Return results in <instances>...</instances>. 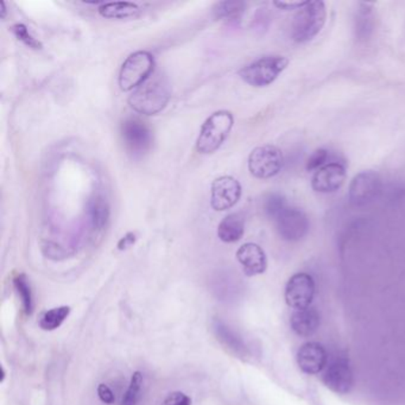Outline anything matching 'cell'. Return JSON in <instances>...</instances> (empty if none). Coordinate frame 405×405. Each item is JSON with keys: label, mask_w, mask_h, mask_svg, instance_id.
Segmentation results:
<instances>
[{"label": "cell", "mask_w": 405, "mask_h": 405, "mask_svg": "<svg viewBox=\"0 0 405 405\" xmlns=\"http://www.w3.org/2000/svg\"><path fill=\"white\" fill-rule=\"evenodd\" d=\"M170 96L172 91L168 81L157 75L139 86L131 94L129 103L139 115H155L167 108Z\"/></svg>", "instance_id": "cell-1"}, {"label": "cell", "mask_w": 405, "mask_h": 405, "mask_svg": "<svg viewBox=\"0 0 405 405\" xmlns=\"http://www.w3.org/2000/svg\"><path fill=\"white\" fill-rule=\"evenodd\" d=\"M233 124V115L231 112H214L203 122L196 141L198 151L203 155L215 153L225 142L226 138L229 137Z\"/></svg>", "instance_id": "cell-2"}, {"label": "cell", "mask_w": 405, "mask_h": 405, "mask_svg": "<svg viewBox=\"0 0 405 405\" xmlns=\"http://www.w3.org/2000/svg\"><path fill=\"white\" fill-rule=\"evenodd\" d=\"M327 18L326 4L321 0L307 1L295 15L292 23V39L296 43H306L313 39L322 30Z\"/></svg>", "instance_id": "cell-3"}, {"label": "cell", "mask_w": 405, "mask_h": 405, "mask_svg": "<svg viewBox=\"0 0 405 405\" xmlns=\"http://www.w3.org/2000/svg\"><path fill=\"white\" fill-rule=\"evenodd\" d=\"M155 69V58L149 51H136L122 63L119 72V86L124 92L132 91L149 80Z\"/></svg>", "instance_id": "cell-4"}, {"label": "cell", "mask_w": 405, "mask_h": 405, "mask_svg": "<svg viewBox=\"0 0 405 405\" xmlns=\"http://www.w3.org/2000/svg\"><path fill=\"white\" fill-rule=\"evenodd\" d=\"M288 65L289 60L284 56H264L241 69L239 77L253 87H265L283 73Z\"/></svg>", "instance_id": "cell-5"}, {"label": "cell", "mask_w": 405, "mask_h": 405, "mask_svg": "<svg viewBox=\"0 0 405 405\" xmlns=\"http://www.w3.org/2000/svg\"><path fill=\"white\" fill-rule=\"evenodd\" d=\"M249 170L260 180H268L278 175L284 165L282 150L275 146H258L250 153Z\"/></svg>", "instance_id": "cell-6"}, {"label": "cell", "mask_w": 405, "mask_h": 405, "mask_svg": "<svg viewBox=\"0 0 405 405\" xmlns=\"http://www.w3.org/2000/svg\"><path fill=\"white\" fill-rule=\"evenodd\" d=\"M120 134L127 151L134 156H142L153 146V130L141 119H125L120 125Z\"/></svg>", "instance_id": "cell-7"}, {"label": "cell", "mask_w": 405, "mask_h": 405, "mask_svg": "<svg viewBox=\"0 0 405 405\" xmlns=\"http://www.w3.org/2000/svg\"><path fill=\"white\" fill-rule=\"evenodd\" d=\"M382 187V179L377 172L372 170L361 172L352 180L348 188V198L353 206H366L378 198Z\"/></svg>", "instance_id": "cell-8"}, {"label": "cell", "mask_w": 405, "mask_h": 405, "mask_svg": "<svg viewBox=\"0 0 405 405\" xmlns=\"http://www.w3.org/2000/svg\"><path fill=\"white\" fill-rule=\"evenodd\" d=\"M275 222L279 236L287 241L301 240L309 231V219L306 213L289 205L276 217Z\"/></svg>", "instance_id": "cell-9"}, {"label": "cell", "mask_w": 405, "mask_h": 405, "mask_svg": "<svg viewBox=\"0 0 405 405\" xmlns=\"http://www.w3.org/2000/svg\"><path fill=\"white\" fill-rule=\"evenodd\" d=\"M315 296V282L309 274L300 272L291 276L285 287V302L295 310L309 308Z\"/></svg>", "instance_id": "cell-10"}, {"label": "cell", "mask_w": 405, "mask_h": 405, "mask_svg": "<svg viewBox=\"0 0 405 405\" xmlns=\"http://www.w3.org/2000/svg\"><path fill=\"white\" fill-rule=\"evenodd\" d=\"M241 184L232 176H221L212 184L210 206L215 210H227L240 200Z\"/></svg>", "instance_id": "cell-11"}, {"label": "cell", "mask_w": 405, "mask_h": 405, "mask_svg": "<svg viewBox=\"0 0 405 405\" xmlns=\"http://www.w3.org/2000/svg\"><path fill=\"white\" fill-rule=\"evenodd\" d=\"M322 382L335 394H348L354 385V378L347 360L337 359L329 364L322 375Z\"/></svg>", "instance_id": "cell-12"}, {"label": "cell", "mask_w": 405, "mask_h": 405, "mask_svg": "<svg viewBox=\"0 0 405 405\" xmlns=\"http://www.w3.org/2000/svg\"><path fill=\"white\" fill-rule=\"evenodd\" d=\"M346 176L347 172L344 165L338 162H333L315 172L311 179V187L314 191L321 194L334 193L344 186Z\"/></svg>", "instance_id": "cell-13"}, {"label": "cell", "mask_w": 405, "mask_h": 405, "mask_svg": "<svg viewBox=\"0 0 405 405\" xmlns=\"http://www.w3.org/2000/svg\"><path fill=\"white\" fill-rule=\"evenodd\" d=\"M297 365L306 375H319L327 367V351L321 344L307 342L297 352Z\"/></svg>", "instance_id": "cell-14"}, {"label": "cell", "mask_w": 405, "mask_h": 405, "mask_svg": "<svg viewBox=\"0 0 405 405\" xmlns=\"http://www.w3.org/2000/svg\"><path fill=\"white\" fill-rule=\"evenodd\" d=\"M237 259L244 274L249 277L262 275L266 271L268 259L264 250L255 243H246L237 251Z\"/></svg>", "instance_id": "cell-15"}, {"label": "cell", "mask_w": 405, "mask_h": 405, "mask_svg": "<svg viewBox=\"0 0 405 405\" xmlns=\"http://www.w3.org/2000/svg\"><path fill=\"white\" fill-rule=\"evenodd\" d=\"M212 329H213V333H214L217 340H218L227 351L231 352L232 354L238 356V358H240V359L249 358V348H248V346L245 344L243 338H241L236 330L231 328L230 326L226 325L221 319H214V320H213V322H212Z\"/></svg>", "instance_id": "cell-16"}, {"label": "cell", "mask_w": 405, "mask_h": 405, "mask_svg": "<svg viewBox=\"0 0 405 405\" xmlns=\"http://www.w3.org/2000/svg\"><path fill=\"white\" fill-rule=\"evenodd\" d=\"M290 326L298 337H310L320 327V314L311 307L294 310V313L291 314Z\"/></svg>", "instance_id": "cell-17"}, {"label": "cell", "mask_w": 405, "mask_h": 405, "mask_svg": "<svg viewBox=\"0 0 405 405\" xmlns=\"http://www.w3.org/2000/svg\"><path fill=\"white\" fill-rule=\"evenodd\" d=\"M245 232V219L240 213H232L222 219L218 226V237L224 243H237Z\"/></svg>", "instance_id": "cell-18"}, {"label": "cell", "mask_w": 405, "mask_h": 405, "mask_svg": "<svg viewBox=\"0 0 405 405\" xmlns=\"http://www.w3.org/2000/svg\"><path fill=\"white\" fill-rule=\"evenodd\" d=\"M98 11L103 18L125 20L137 17L141 13V8L137 4L129 1H115V3H103L100 5Z\"/></svg>", "instance_id": "cell-19"}, {"label": "cell", "mask_w": 405, "mask_h": 405, "mask_svg": "<svg viewBox=\"0 0 405 405\" xmlns=\"http://www.w3.org/2000/svg\"><path fill=\"white\" fill-rule=\"evenodd\" d=\"M88 215L94 230L101 231L110 220V205L103 195H96L88 203Z\"/></svg>", "instance_id": "cell-20"}, {"label": "cell", "mask_w": 405, "mask_h": 405, "mask_svg": "<svg viewBox=\"0 0 405 405\" xmlns=\"http://www.w3.org/2000/svg\"><path fill=\"white\" fill-rule=\"evenodd\" d=\"M13 287H15V292L20 297L24 314L29 316L34 311V296H32V290H31L30 283H29L27 276L24 274L15 275V278H13Z\"/></svg>", "instance_id": "cell-21"}, {"label": "cell", "mask_w": 405, "mask_h": 405, "mask_svg": "<svg viewBox=\"0 0 405 405\" xmlns=\"http://www.w3.org/2000/svg\"><path fill=\"white\" fill-rule=\"evenodd\" d=\"M69 314H70V308L67 306L46 310L39 318V327L46 332H51V330L60 328L62 323L68 318Z\"/></svg>", "instance_id": "cell-22"}, {"label": "cell", "mask_w": 405, "mask_h": 405, "mask_svg": "<svg viewBox=\"0 0 405 405\" xmlns=\"http://www.w3.org/2000/svg\"><path fill=\"white\" fill-rule=\"evenodd\" d=\"M246 4L244 1H220L213 8L219 20H237L244 13Z\"/></svg>", "instance_id": "cell-23"}, {"label": "cell", "mask_w": 405, "mask_h": 405, "mask_svg": "<svg viewBox=\"0 0 405 405\" xmlns=\"http://www.w3.org/2000/svg\"><path fill=\"white\" fill-rule=\"evenodd\" d=\"M11 32L15 34V39L23 42L25 46H29L31 49L41 50L43 48L42 43L39 42V39L34 37V34H31L27 25L22 23H17L11 27Z\"/></svg>", "instance_id": "cell-24"}, {"label": "cell", "mask_w": 405, "mask_h": 405, "mask_svg": "<svg viewBox=\"0 0 405 405\" xmlns=\"http://www.w3.org/2000/svg\"><path fill=\"white\" fill-rule=\"evenodd\" d=\"M143 385V375L141 372H134L131 377L129 389L122 398V405H134L137 403Z\"/></svg>", "instance_id": "cell-25"}, {"label": "cell", "mask_w": 405, "mask_h": 405, "mask_svg": "<svg viewBox=\"0 0 405 405\" xmlns=\"http://www.w3.org/2000/svg\"><path fill=\"white\" fill-rule=\"evenodd\" d=\"M288 206L287 200L279 194H271L269 195L265 200V203H264V208H265V212L266 214L270 217V218L275 220L276 217L282 212V210Z\"/></svg>", "instance_id": "cell-26"}, {"label": "cell", "mask_w": 405, "mask_h": 405, "mask_svg": "<svg viewBox=\"0 0 405 405\" xmlns=\"http://www.w3.org/2000/svg\"><path fill=\"white\" fill-rule=\"evenodd\" d=\"M373 31V22L370 18V10L361 11L359 18L356 20V34L359 39H366Z\"/></svg>", "instance_id": "cell-27"}, {"label": "cell", "mask_w": 405, "mask_h": 405, "mask_svg": "<svg viewBox=\"0 0 405 405\" xmlns=\"http://www.w3.org/2000/svg\"><path fill=\"white\" fill-rule=\"evenodd\" d=\"M329 160V151L326 149L315 150L310 155L308 161H307L306 168L308 172H318L319 169L328 165L327 162Z\"/></svg>", "instance_id": "cell-28"}, {"label": "cell", "mask_w": 405, "mask_h": 405, "mask_svg": "<svg viewBox=\"0 0 405 405\" xmlns=\"http://www.w3.org/2000/svg\"><path fill=\"white\" fill-rule=\"evenodd\" d=\"M162 405H191V399L184 392L176 391V392L169 394Z\"/></svg>", "instance_id": "cell-29"}, {"label": "cell", "mask_w": 405, "mask_h": 405, "mask_svg": "<svg viewBox=\"0 0 405 405\" xmlns=\"http://www.w3.org/2000/svg\"><path fill=\"white\" fill-rule=\"evenodd\" d=\"M98 396H99L100 401H103L105 404H113L115 401V396L113 391L108 387L106 384H100L98 386Z\"/></svg>", "instance_id": "cell-30"}, {"label": "cell", "mask_w": 405, "mask_h": 405, "mask_svg": "<svg viewBox=\"0 0 405 405\" xmlns=\"http://www.w3.org/2000/svg\"><path fill=\"white\" fill-rule=\"evenodd\" d=\"M136 240H137V234L134 233V232H129L119 240L117 248H118L119 251H125V250L131 248L136 243Z\"/></svg>", "instance_id": "cell-31"}, {"label": "cell", "mask_w": 405, "mask_h": 405, "mask_svg": "<svg viewBox=\"0 0 405 405\" xmlns=\"http://www.w3.org/2000/svg\"><path fill=\"white\" fill-rule=\"evenodd\" d=\"M274 4L282 10H300L307 4V1H275Z\"/></svg>", "instance_id": "cell-32"}, {"label": "cell", "mask_w": 405, "mask_h": 405, "mask_svg": "<svg viewBox=\"0 0 405 405\" xmlns=\"http://www.w3.org/2000/svg\"><path fill=\"white\" fill-rule=\"evenodd\" d=\"M0 6H1V13H0V15H1V18H5V13H6V8H5L4 1H1V3H0Z\"/></svg>", "instance_id": "cell-33"}]
</instances>
